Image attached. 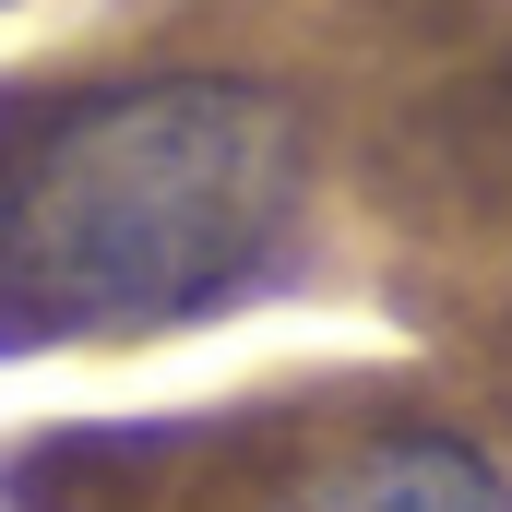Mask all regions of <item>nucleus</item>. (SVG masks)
Listing matches in <instances>:
<instances>
[{"label":"nucleus","instance_id":"f03ea898","mask_svg":"<svg viewBox=\"0 0 512 512\" xmlns=\"http://www.w3.org/2000/svg\"><path fill=\"white\" fill-rule=\"evenodd\" d=\"M286 512H512V477L453 429H393L370 453L322 465Z\"/></svg>","mask_w":512,"mask_h":512},{"label":"nucleus","instance_id":"f257e3e1","mask_svg":"<svg viewBox=\"0 0 512 512\" xmlns=\"http://www.w3.org/2000/svg\"><path fill=\"white\" fill-rule=\"evenodd\" d=\"M298 108L239 72H120L0 131V334H167L274 274Z\"/></svg>","mask_w":512,"mask_h":512}]
</instances>
